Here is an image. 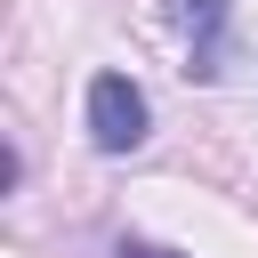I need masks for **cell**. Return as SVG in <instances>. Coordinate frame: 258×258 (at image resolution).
<instances>
[{"label": "cell", "mask_w": 258, "mask_h": 258, "mask_svg": "<svg viewBox=\"0 0 258 258\" xmlns=\"http://www.w3.org/2000/svg\"><path fill=\"white\" fill-rule=\"evenodd\" d=\"M145 129H153L145 89H137L129 73H97V81H89V145H97V153H137Z\"/></svg>", "instance_id": "6da1fadb"}, {"label": "cell", "mask_w": 258, "mask_h": 258, "mask_svg": "<svg viewBox=\"0 0 258 258\" xmlns=\"http://www.w3.org/2000/svg\"><path fill=\"white\" fill-rule=\"evenodd\" d=\"M177 32H185V73L194 81H218V56H226V0H177Z\"/></svg>", "instance_id": "7a4b0ae2"}, {"label": "cell", "mask_w": 258, "mask_h": 258, "mask_svg": "<svg viewBox=\"0 0 258 258\" xmlns=\"http://www.w3.org/2000/svg\"><path fill=\"white\" fill-rule=\"evenodd\" d=\"M113 258H177V250H153V242H121Z\"/></svg>", "instance_id": "3957f363"}]
</instances>
